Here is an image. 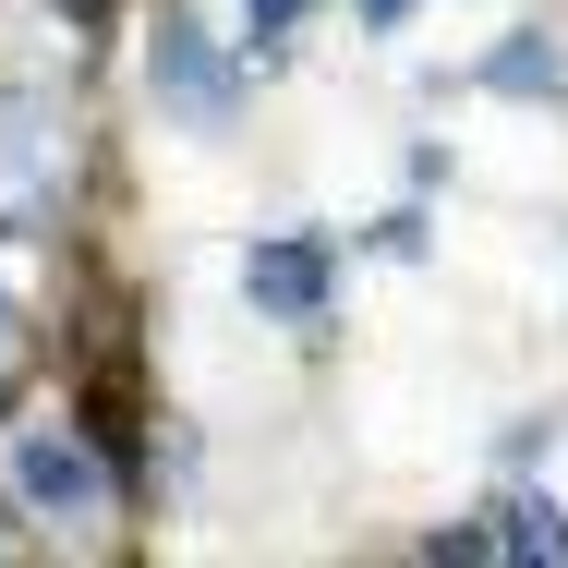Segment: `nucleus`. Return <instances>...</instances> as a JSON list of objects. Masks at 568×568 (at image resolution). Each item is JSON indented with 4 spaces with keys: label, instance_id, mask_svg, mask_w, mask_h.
I'll list each match as a JSON object with an SVG mask.
<instances>
[{
    "label": "nucleus",
    "instance_id": "1",
    "mask_svg": "<svg viewBox=\"0 0 568 568\" xmlns=\"http://www.w3.org/2000/svg\"><path fill=\"white\" fill-rule=\"evenodd\" d=\"M145 85H158V110H170V121H194V133H230V110H242V61H219V37H206L182 0H158Z\"/></svg>",
    "mask_w": 568,
    "mask_h": 568
},
{
    "label": "nucleus",
    "instance_id": "2",
    "mask_svg": "<svg viewBox=\"0 0 568 568\" xmlns=\"http://www.w3.org/2000/svg\"><path fill=\"white\" fill-rule=\"evenodd\" d=\"M242 303H254L266 327H327V303H339V242H327V230H254V242H242Z\"/></svg>",
    "mask_w": 568,
    "mask_h": 568
},
{
    "label": "nucleus",
    "instance_id": "3",
    "mask_svg": "<svg viewBox=\"0 0 568 568\" xmlns=\"http://www.w3.org/2000/svg\"><path fill=\"white\" fill-rule=\"evenodd\" d=\"M61 182H73V121L49 98H0V219L37 230L61 206Z\"/></svg>",
    "mask_w": 568,
    "mask_h": 568
},
{
    "label": "nucleus",
    "instance_id": "4",
    "mask_svg": "<svg viewBox=\"0 0 568 568\" xmlns=\"http://www.w3.org/2000/svg\"><path fill=\"white\" fill-rule=\"evenodd\" d=\"M12 484H24V508H49V520H110V496H121V471L85 436H24L12 448Z\"/></svg>",
    "mask_w": 568,
    "mask_h": 568
},
{
    "label": "nucleus",
    "instance_id": "5",
    "mask_svg": "<svg viewBox=\"0 0 568 568\" xmlns=\"http://www.w3.org/2000/svg\"><path fill=\"white\" fill-rule=\"evenodd\" d=\"M484 557H568V508L557 496H496L484 508Z\"/></svg>",
    "mask_w": 568,
    "mask_h": 568
},
{
    "label": "nucleus",
    "instance_id": "6",
    "mask_svg": "<svg viewBox=\"0 0 568 568\" xmlns=\"http://www.w3.org/2000/svg\"><path fill=\"white\" fill-rule=\"evenodd\" d=\"M484 85H496V98H557V85H568L557 37H545V24H520L508 49H484Z\"/></svg>",
    "mask_w": 568,
    "mask_h": 568
},
{
    "label": "nucleus",
    "instance_id": "7",
    "mask_svg": "<svg viewBox=\"0 0 568 568\" xmlns=\"http://www.w3.org/2000/svg\"><path fill=\"white\" fill-rule=\"evenodd\" d=\"M37 375V327H24V291L0 278V412H12V387Z\"/></svg>",
    "mask_w": 568,
    "mask_h": 568
},
{
    "label": "nucleus",
    "instance_id": "8",
    "mask_svg": "<svg viewBox=\"0 0 568 568\" xmlns=\"http://www.w3.org/2000/svg\"><path fill=\"white\" fill-rule=\"evenodd\" d=\"M375 254H424V206H387L375 219Z\"/></svg>",
    "mask_w": 568,
    "mask_h": 568
},
{
    "label": "nucleus",
    "instance_id": "9",
    "mask_svg": "<svg viewBox=\"0 0 568 568\" xmlns=\"http://www.w3.org/2000/svg\"><path fill=\"white\" fill-rule=\"evenodd\" d=\"M363 24H375V37H399V24H412V0H363Z\"/></svg>",
    "mask_w": 568,
    "mask_h": 568
}]
</instances>
